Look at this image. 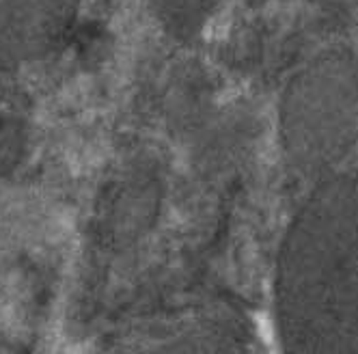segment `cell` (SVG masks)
I'll return each instance as SVG.
<instances>
[{"mask_svg": "<svg viewBox=\"0 0 358 354\" xmlns=\"http://www.w3.org/2000/svg\"><path fill=\"white\" fill-rule=\"evenodd\" d=\"M80 0H0V61L33 65L67 39Z\"/></svg>", "mask_w": 358, "mask_h": 354, "instance_id": "6da1fadb", "label": "cell"}, {"mask_svg": "<svg viewBox=\"0 0 358 354\" xmlns=\"http://www.w3.org/2000/svg\"><path fill=\"white\" fill-rule=\"evenodd\" d=\"M162 208V182L153 173H130L106 190L99 227L113 238H136L156 225Z\"/></svg>", "mask_w": 358, "mask_h": 354, "instance_id": "7a4b0ae2", "label": "cell"}, {"mask_svg": "<svg viewBox=\"0 0 358 354\" xmlns=\"http://www.w3.org/2000/svg\"><path fill=\"white\" fill-rule=\"evenodd\" d=\"M162 27L179 37L192 39L212 17L220 0H147Z\"/></svg>", "mask_w": 358, "mask_h": 354, "instance_id": "3957f363", "label": "cell"}, {"mask_svg": "<svg viewBox=\"0 0 358 354\" xmlns=\"http://www.w3.org/2000/svg\"><path fill=\"white\" fill-rule=\"evenodd\" d=\"M31 149V128L17 115L0 113V184L22 167Z\"/></svg>", "mask_w": 358, "mask_h": 354, "instance_id": "277c9868", "label": "cell"}]
</instances>
